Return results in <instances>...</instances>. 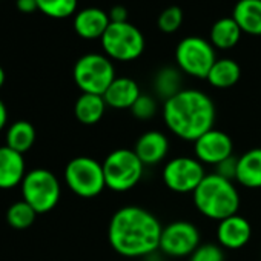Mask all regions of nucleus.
I'll use <instances>...</instances> for the list:
<instances>
[{
  "label": "nucleus",
  "instance_id": "12",
  "mask_svg": "<svg viewBox=\"0 0 261 261\" xmlns=\"http://www.w3.org/2000/svg\"><path fill=\"white\" fill-rule=\"evenodd\" d=\"M233 155V140L224 130L212 127L194 142V157L204 166H218Z\"/></svg>",
  "mask_w": 261,
  "mask_h": 261
},
{
  "label": "nucleus",
  "instance_id": "30",
  "mask_svg": "<svg viewBox=\"0 0 261 261\" xmlns=\"http://www.w3.org/2000/svg\"><path fill=\"white\" fill-rule=\"evenodd\" d=\"M237 159H238V157L232 155L230 159H227V160H224L223 163H220L218 166H215V171H214V172H217L218 175H221V177H224V178H227V180L235 181Z\"/></svg>",
  "mask_w": 261,
  "mask_h": 261
},
{
  "label": "nucleus",
  "instance_id": "5",
  "mask_svg": "<svg viewBox=\"0 0 261 261\" xmlns=\"http://www.w3.org/2000/svg\"><path fill=\"white\" fill-rule=\"evenodd\" d=\"M103 54L112 62H134L145 53V36L133 23H109L103 37L100 39Z\"/></svg>",
  "mask_w": 261,
  "mask_h": 261
},
{
  "label": "nucleus",
  "instance_id": "32",
  "mask_svg": "<svg viewBox=\"0 0 261 261\" xmlns=\"http://www.w3.org/2000/svg\"><path fill=\"white\" fill-rule=\"evenodd\" d=\"M16 7L20 13L31 14L34 11H39L37 0H16Z\"/></svg>",
  "mask_w": 261,
  "mask_h": 261
},
{
  "label": "nucleus",
  "instance_id": "2",
  "mask_svg": "<svg viewBox=\"0 0 261 261\" xmlns=\"http://www.w3.org/2000/svg\"><path fill=\"white\" fill-rule=\"evenodd\" d=\"M162 117L174 137L194 143L215 127L217 109L214 100L204 91L183 88L174 97L163 101Z\"/></svg>",
  "mask_w": 261,
  "mask_h": 261
},
{
  "label": "nucleus",
  "instance_id": "6",
  "mask_svg": "<svg viewBox=\"0 0 261 261\" xmlns=\"http://www.w3.org/2000/svg\"><path fill=\"white\" fill-rule=\"evenodd\" d=\"M65 185L80 198H95L106 189L101 162L80 155L68 162L63 171Z\"/></svg>",
  "mask_w": 261,
  "mask_h": 261
},
{
  "label": "nucleus",
  "instance_id": "28",
  "mask_svg": "<svg viewBox=\"0 0 261 261\" xmlns=\"http://www.w3.org/2000/svg\"><path fill=\"white\" fill-rule=\"evenodd\" d=\"M130 114H133L134 118L140 120V121H148L152 120L157 112H159V101L157 97L149 95V94H142L139 97V100L134 103V106L129 109Z\"/></svg>",
  "mask_w": 261,
  "mask_h": 261
},
{
  "label": "nucleus",
  "instance_id": "19",
  "mask_svg": "<svg viewBox=\"0 0 261 261\" xmlns=\"http://www.w3.org/2000/svg\"><path fill=\"white\" fill-rule=\"evenodd\" d=\"M232 17L241 33L255 37L261 36V0H238Z\"/></svg>",
  "mask_w": 261,
  "mask_h": 261
},
{
  "label": "nucleus",
  "instance_id": "34",
  "mask_svg": "<svg viewBox=\"0 0 261 261\" xmlns=\"http://www.w3.org/2000/svg\"><path fill=\"white\" fill-rule=\"evenodd\" d=\"M5 80H7L5 71H4V68H2V66H0V88H2V86L5 85Z\"/></svg>",
  "mask_w": 261,
  "mask_h": 261
},
{
  "label": "nucleus",
  "instance_id": "10",
  "mask_svg": "<svg viewBox=\"0 0 261 261\" xmlns=\"http://www.w3.org/2000/svg\"><path fill=\"white\" fill-rule=\"evenodd\" d=\"M204 177V165L191 155L172 157L163 165L162 169V180L166 189L180 195L194 194Z\"/></svg>",
  "mask_w": 261,
  "mask_h": 261
},
{
  "label": "nucleus",
  "instance_id": "20",
  "mask_svg": "<svg viewBox=\"0 0 261 261\" xmlns=\"http://www.w3.org/2000/svg\"><path fill=\"white\" fill-rule=\"evenodd\" d=\"M108 109V105L103 98V95L98 94H86L82 92L75 103H74V115L79 123L92 126L101 121Z\"/></svg>",
  "mask_w": 261,
  "mask_h": 261
},
{
  "label": "nucleus",
  "instance_id": "3",
  "mask_svg": "<svg viewBox=\"0 0 261 261\" xmlns=\"http://www.w3.org/2000/svg\"><path fill=\"white\" fill-rule=\"evenodd\" d=\"M192 201L200 215L217 223L238 214L241 204L235 183L217 172L206 174L200 186L192 194Z\"/></svg>",
  "mask_w": 261,
  "mask_h": 261
},
{
  "label": "nucleus",
  "instance_id": "31",
  "mask_svg": "<svg viewBox=\"0 0 261 261\" xmlns=\"http://www.w3.org/2000/svg\"><path fill=\"white\" fill-rule=\"evenodd\" d=\"M108 14H109V20H111L112 23H123V22H127V11H126L124 7L117 5V7L111 8V11H109Z\"/></svg>",
  "mask_w": 261,
  "mask_h": 261
},
{
  "label": "nucleus",
  "instance_id": "23",
  "mask_svg": "<svg viewBox=\"0 0 261 261\" xmlns=\"http://www.w3.org/2000/svg\"><path fill=\"white\" fill-rule=\"evenodd\" d=\"M37 139L36 127L28 120H17L5 130V145L20 154L28 152Z\"/></svg>",
  "mask_w": 261,
  "mask_h": 261
},
{
  "label": "nucleus",
  "instance_id": "8",
  "mask_svg": "<svg viewBox=\"0 0 261 261\" xmlns=\"http://www.w3.org/2000/svg\"><path fill=\"white\" fill-rule=\"evenodd\" d=\"M72 77L82 92L103 95L109 85L115 80L117 74L114 62L108 56L100 53H88L75 62Z\"/></svg>",
  "mask_w": 261,
  "mask_h": 261
},
{
  "label": "nucleus",
  "instance_id": "35",
  "mask_svg": "<svg viewBox=\"0 0 261 261\" xmlns=\"http://www.w3.org/2000/svg\"><path fill=\"white\" fill-rule=\"evenodd\" d=\"M259 261H261V253H259Z\"/></svg>",
  "mask_w": 261,
  "mask_h": 261
},
{
  "label": "nucleus",
  "instance_id": "14",
  "mask_svg": "<svg viewBox=\"0 0 261 261\" xmlns=\"http://www.w3.org/2000/svg\"><path fill=\"white\" fill-rule=\"evenodd\" d=\"M133 149L137 154V157L142 160L145 168H154L166 160L171 149V142L168 136L162 133V130L151 129L143 133L137 139Z\"/></svg>",
  "mask_w": 261,
  "mask_h": 261
},
{
  "label": "nucleus",
  "instance_id": "1",
  "mask_svg": "<svg viewBox=\"0 0 261 261\" xmlns=\"http://www.w3.org/2000/svg\"><path fill=\"white\" fill-rule=\"evenodd\" d=\"M163 226L146 207L127 204L118 207L108 224V241L123 258H146L160 247Z\"/></svg>",
  "mask_w": 261,
  "mask_h": 261
},
{
  "label": "nucleus",
  "instance_id": "26",
  "mask_svg": "<svg viewBox=\"0 0 261 261\" xmlns=\"http://www.w3.org/2000/svg\"><path fill=\"white\" fill-rule=\"evenodd\" d=\"M79 0H37L39 11L51 19H66L77 11Z\"/></svg>",
  "mask_w": 261,
  "mask_h": 261
},
{
  "label": "nucleus",
  "instance_id": "17",
  "mask_svg": "<svg viewBox=\"0 0 261 261\" xmlns=\"http://www.w3.org/2000/svg\"><path fill=\"white\" fill-rule=\"evenodd\" d=\"M142 94L143 92L140 91V86L134 79L115 77V80L109 85V88L103 94V98H105L108 108H112L117 111H124V109L133 108Z\"/></svg>",
  "mask_w": 261,
  "mask_h": 261
},
{
  "label": "nucleus",
  "instance_id": "29",
  "mask_svg": "<svg viewBox=\"0 0 261 261\" xmlns=\"http://www.w3.org/2000/svg\"><path fill=\"white\" fill-rule=\"evenodd\" d=\"M188 261H226V250L218 243H201Z\"/></svg>",
  "mask_w": 261,
  "mask_h": 261
},
{
  "label": "nucleus",
  "instance_id": "24",
  "mask_svg": "<svg viewBox=\"0 0 261 261\" xmlns=\"http://www.w3.org/2000/svg\"><path fill=\"white\" fill-rule=\"evenodd\" d=\"M181 71L174 66H165L162 68L155 79H154V92L157 98H162L166 101L168 98L174 97L177 92L183 89V79Z\"/></svg>",
  "mask_w": 261,
  "mask_h": 261
},
{
  "label": "nucleus",
  "instance_id": "21",
  "mask_svg": "<svg viewBox=\"0 0 261 261\" xmlns=\"http://www.w3.org/2000/svg\"><path fill=\"white\" fill-rule=\"evenodd\" d=\"M241 30L233 17H221L214 22L209 33V42L215 49L227 51L238 45L241 39Z\"/></svg>",
  "mask_w": 261,
  "mask_h": 261
},
{
  "label": "nucleus",
  "instance_id": "16",
  "mask_svg": "<svg viewBox=\"0 0 261 261\" xmlns=\"http://www.w3.org/2000/svg\"><path fill=\"white\" fill-rule=\"evenodd\" d=\"M111 20L109 14L97 7H89L80 10L74 17V31L79 37L85 40L101 39L108 30Z\"/></svg>",
  "mask_w": 261,
  "mask_h": 261
},
{
  "label": "nucleus",
  "instance_id": "11",
  "mask_svg": "<svg viewBox=\"0 0 261 261\" xmlns=\"http://www.w3.org/2000/svg\"><path fill=\"white\" fill-rule=\"evenodd\" d=\"M200 244L198 226L189 220H175L163 226L159 250L168 258H189Z\"/></svg>",
  "mask_w": 261,
  "mask_h": 261
},
{
  "label": "nucleus",
  "instance_id": "18",
  "mask_svg": "<svg viewBox=\"0 0 261 261\" xmlns=\"http://www.w3.org/2000/svg\"><path fill=\"white\" fill-rule=\"evenodd\" d=\"M235 181L246 189H261V148H252L237 159Z\"/></svg>",
  "mask_w": 261,
  "mask_h": 261
},
{
  "label": "nucleus",
  "instance_id": "33",
  "mask_svg": "<svg viewBox=\"0 0 261 261\" xmlns=\"http://www.w3.org/2000/svg\"><path fill=\"white\" fill-rule=\"evenodd\" d=\"M8 109H7V105L4 103V100H0V133L8 127Z\"/></svg>",
  "mask_w": 261,
  "mask_h": 261
},
{
  "label": "nucleus",
  "instance_id": "7",
  "mask_svg": "<svg viewBox=\"0 0 261 261\" xmlns=\"http://www.w3.org/2000/svg\"><path fill=\"white\" fill-rule=\"evenodd\" d=\"M22 200H25L39 215L51 212L60 201L62 185L57 175L45 168L27 172L22 185Z\"/></svg>",
  "mask_w": 261,
  "mask_h": 261
},
{
  "label": "nucleus",
  "instance_id": "13",
  "mask_svg": "<svg viewBox=\"0 0 261 261\" xmlns=\"http://www.w3.org/2000/svg\"><path fill=\"white\" fill-rule=\"evenodd\" d=\"M215 237L224 250H240L252 238V224L246 217L235 214L217 223Z\"/></svg>",
  "mask_w": 261,
  "mask_h": 261
},
{
  "label": "nucleus",
  "instance_id": "15",
  "mask_svg": "<svg viewBox=\"0 0 261 261\" xmlns=\"http://www.w3.org/2000/svg\"><path fill=\"white\" fill-rule=\"evenodd\" d=\"M27 172L23 154L8 148L7 145L0 146V189L8 191L20 186Z\"/></svg>",
  "mask_w": 261,
  "mask_h": 261
},
{
  "label": "nucleus",
  "instance_id": "27",
  "mask_svg": "<svg viewBox=\"0 0 261 261\" xmlns=\"http://www.w3.org/2000/svg\"><path fill=\"white\" fill-rule=\"evenodd\" d=\"M183 10L180 7H168L165 8L159 19H157V27L162 33L165 34H172L175 31L180 30V27L183 25Z\"/></svg>",
  "mask_w": 261,
  "mask_h": 261
},
{
  "label": "nucleus",
  "instance_id": "25",
  "mask_svg": "<svg viewBox=\"0 0 261 261\" xmlns=\"http://www.w3.org/2000/svg\"><path fill=\"white\" fill-rule=\"evenodd\" d=\"M37 212L25 201V200H19L16 203H13L8 211H7V221L13 229L17 230H25L28 227H31L37 218Z\"/></svg>",
  "mask_w": 261,
  "mask_h": 261
},
{
  "label": "nucleus",
  "instance_id": "9",
  "mask_svg": "<svg viewBox=\"0 0 261 261\" xmlns=\"http://www.w3.org/2000/svg\"><path fill=\"white\" fill-rule=\"evenodd\" d=\"M215 60V48L211 45L209 40L198 36H189L181 39L175 48L177 68L183 74L194 79L206 80Z\"/></svg>",
  "mask_w": 261,
  "mask_h": 261
},
{
  "label": "nucleus",
  "instance_id": "22",
  "mask_svg": "<svg viewBox=\"0 0 261 261\" xmlns=\"http://www.w3.org/2000/svg\"><path fill=\"white\" fill-rule=\"evenodd\" d=\"M241 68L233 59H217L211 68L206 82L215 89H229L240 82Z\"/></svg>",
  "mask_w": 261,
  "mask_h": 261
},
{
  "label": "nucleus",
  "instance_id": "4",
  "mask_svg": "<svg viewBox=\"0 0 261 261\" xmlns=\"http://www.w3.org/2000/svg\"><path fill=\"white\" fill-rule=\"evenodd\" d=\"M106 189L123 194L133 191L143 178L145 165L137 157L134 149L117 148L111 151L101 162Z\"/></svg>",
  "mask_w": 261,
  "mask_h": 261
}]
</instances>
